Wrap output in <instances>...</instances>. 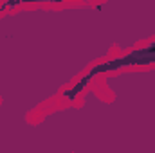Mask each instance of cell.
<instances>
[{
    "label": "cell",
    "instance_id": "cell-1",
    "mask_svg": "<svg viewBox=\"0 0 155 153\" xmlns=\"http://www.w3.org/2000/svg\"><path fill=\"white\" fill-rule=\"evenodd\" d=\"M150 63H155V41H152L148 47H143V49H137V50L128 52V54L123 56V58H117V60H112V61H107V63H101V65L94 67V69L83 77L71 92H65V96L72 97L74 94L81 92L92 77L99 76L101 72L114 70V69H119V67H128V65H150Z\"/></svg>",
    "mask_w": 155,
    "mask_h": 153
}]
</instances>
